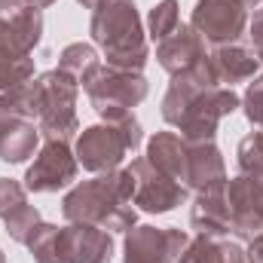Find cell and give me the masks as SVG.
<instances>
[{"instance_id":"d6986e66","label":"cell","mask_w":263,"mask_h":263,"mask_svg":"<svg viewBox=\"0 0 263 263\" xmlns=\"http://www.w3.org/2000/svg\"><path fill=\"white\" fill-rule=\"evenodd\" d=\"M28 251L34 263H77L73 260V248H70V233L67 223H40L34 230V236L28 239Z\"/></svg>"},{"instance_id":"484cf974","label":"cell","mask_w":263,"mask_h":263,"mask_svg":"<svg viewBox=\"0 0 263 263\" xmlns=\"http://www.w3.org/2000/svg\"><path fill=\"white\" fill-rule=\"evenodd\" d=\"M40 223H43V217H40V211H37L34 205H25L22 211H15L12 217L3 220L6 236H9L12 242H18V245H28V239L34 236V230H37Z\"/></svg>"},{"instance_id":"e575fe53","label":"cell","mask_w":263,"mask_h":263,"mask_svg":"<svg viewBox=\"0 0 263 263\" xmlns=\"http://www.w3.org/2000/svg\"><path fill=\"white\" fill-rule=\"evenodd\" d=\"M0 123H3V114H0Z\"/></svg>"},{"instance_id":"ffe728a7","label":"cell","mask_w":263,"mask_h":263,"mask_svg":"<svg viewBox=\"0 0 263 263\" xmlns=\"http://www.w3.org/2000/svg\"><path fill=\"white\" fill-rule=\"evenodd\" d=\"M147 159L165 172L168 178L184 184V165H187V141L178 132H156L147 141Z\"/></svg>"},{"instance_id":"ba28073f","label":"cell","mask_w":263,"mask_h":263,"mask_svg":"<svg viewBox=\"0 0 263 263\" xmlns=\"http://www.w3.org/2000/svg\"><path fill=\"white\" fill-rule=\"evenodd\" d=\"M129 172H132V181H135L132 205H138L147 214H168L187 199V187L181 181L168 178L165 172H159L147 156L132 159Z\"/></svg>"},{"instance_id":"8992f818","label":"cell","mask_w":263,"mask_h":263,"mask_svg":"<svg viewBox=\"0 0 263 263\" xmlns=\"http://www.w3.org/2000/svg\"><path fill=\"white\" fill-rule=\"evenodd\" d=\"M89 104L95 107V114L104 120V123H114L120 117L132 114L150 92V83L144 73L138 70H123V67L114 65H101L92 80L83 86Z\"/></svg>"},{"instance_id":"d4e9b609","label":"cell","mask_w":263,"mask_h":263,"mask_svg":"<svg viewBox=\"0 0 263 263\" xmlns=\"http://www.w3.org/2000/svg\"><path fill=\"white\" fill-rule=\"evenodd\" d=\"M236 159H239V175H248L263 184V132H251L239 141Z\"/></svg>"},{"instance_id":"e0dca14e","label":"cell","mask_w":263,"mask_h":263,"mask_svg":"<svg viewBox=\"0 0 263 263\" xmlns=\"http://www.w3.org/2000/svg\"><path fill=\"white\" fill-rule=\"evenodd\" d=\"M190 227L205 236H230L233 233V211L223 190L196 193V202L190 208Z\"/></svg>"},{"instance_id":"8fae6325","label":"cell","mask_w":263,"mask_h":263,"mask_svg":"<svg viewBox=\"0 0 263 263\" xmlns=\"http://www.w3.org/2000/svg\"><path fill=\"white\" fill-rule=\"evenodd\" d=\"M43 40V9L31 0H0V49L34 55Z\"/></svg>"},{"instance_id":"603a6c76","label":"cell","mask_w":263,"mask_h":263,"mask_svg":"<svg viewBox=\"0 0 263 263\" xmlns=\"http://www.w3.org/2000/svg\"><path fill=\"white\" fill-rule=\"evenodd\" d=\"M28 80H34V59L9 52V49H0V101L12 89L25 86Z\"/></svg>"},{"instance_id":"ac0fdd59","label":"cell","mask_w":263,"mask_h":263,"mask_svg":"<svg viewBox=\"0 0 263 263\" xmlns=\"http://www.w3.org/2000/svg\"><path fill=\"white\" fill-rule=\"evenodd\" d=\"M70 248L77 263H110L114 260V233L95 223H67Z\"/></svg>"},{"instance_id":"3957f363","label":"cell","mask_w":263,"mask_h":263,"mask_svg":"<svg viewBox=\"0 0 263 263\" xmlns=\"http://www.w3.org/2000/svg\"><path fill=\"white\" fill-rule=\"evenodd\" d=\"M89 34L95 46L104 52L107 65L123 67V70H144L150 62V46H147V31L138 15L135 0H107L92 12Z\"/></svg>"},{"instance_id":"1f68e13d","label":"cell","mask_w":263,"mask_h":263,"mask_svg":"<svg viewBox=\"0 0 263 263\" xmlns=\"http://www.w3.org/2000/svg\"><path fill=\"white\" fill-rule=\"evenodd\" d=\"M31 3H34L37 9H49V6H52V3H59V0H31Z\"/></svg>"},{"instance_id":"d6a6232c","label":"cell","mask_w":263,"mask_h":263,"mask_svg":"<svg viewBox=\"0 0 263 263\" xmlns=\"http://www.w3.org/2000/svg\"><path fill=\"white\" fill-rule=\"evenodd\" d=\"M242 3H245V9H257L263 0H242Z\"/></svg>"},{"instance_id":"f546056e","label":"cell","mask_w":263,"mask_h":263,"mask_svg":"<svg viewBox=\"0 0 263 263\" xmlns=\"http://www.w3.org/2000/svg\"><path fill=\"white\" fill-rule=\"evenodd\" d=\"M245 260H248V263H263V233H260V236H254V239L248 242Z\"/></svg>"},{"instance_id":"44dd1931","label":"cell","mask_w":263,"mask_h":263,"mask_svg":"<svg viewBox=\"0 0 263 263\" xmlns=\"http://www.w3.org/2000/svg\"><path fill=\"white\" fill-rule=\"evenodd\" d=\"M178 263H248V260H245V251L236 242H230L227 236L196 233V236H190V245L184 248Z\"/></svg>"},{"instance_id":"6da1fadb","label":"cell","mask_w":263,"mask_h":263,"mask_svg":"<svg viewBox=\"0 0 263 263\" xmlns=\"http://www.w3.org/2000/svg\"><path fill=\"white\" fill-rule=\"evenodd\" d=\"M242 98L214 83L208 59L199 62L193 70L172 77L162 95V120L178 129L184 141H214L217 126L223 117L236 114Z\"/></svg>"},{"instance_id":"52a82bcc","label":"cell","mask_w":263,"mask_h":263,"mask_svg":"<svg viewBox=\"0 0 263 263\" xmlns=\"http://www.w3.org/2000/svg\"><path fill=\"white\" fill-rule=\"evenodd\" d=\"M187 245H190L187 230L135 223L123 239V263H178Z\"/></svg>"},{"instance_id":"4dcf8cb0","label":"cell","mask_w":263,"mask_h":263,"mask_svg":"<svg viewBox=\"0 0 263 263\" xmlns=\"http://www.w3.org/2000/svg\"><path fill=\"white\" fill-rule=\"evenodd\" d=\"M77 3H80L83 9H92V12H95V9H98L101 3H107V0H77Z\"/></svg>"},{"instance_id":"cb8c5ba5","label":"cell","mask_w":263,"mask_h":263,"mask_svg":"<svg viewBox=\"0 0 263 263\" xmlns=\"http://www.w3.org/2000/svg\"><path fill=\"white\" fill-rule=\"evenodd\" d=\"M181 28V3L178 0H159L150 12H147V34L150 40H165Z\"/></svg>"},{"instance_id":"f1b7e54d","label":"cell","mask_w":263,"mask_h":263,"mask_svg":"<svg viewBox=\"0 0 263 263\" xmlns=\"http://www.w3.org/2000/svg\"><path fill=\"white\" fill-rule=\"evenodd\" d=\"M248 37L254 43V52H263V3L254 9V15L248 22Z\"/></svg>"},{"instance_id":"30bf717a","label":"cell","mask_w":263,"mask_h":263,"mask_svg":"<svg viewBox=\"0 0 263 263\" xmlns=\"http://www.w3.org/2000/svg\"><path fill=\"white\" fill-rule=\"evenodd\" d=\"M190 25L211 46L236 43L248 28V9L242 0H196Z\"/></svg>"},{"instance_id":"83f0119b","label":"cell","mask_w":263,"mask_h":263,"mask_svg":"<svg viewBox=\"0 0 263 263\" xmlns=\"http://www.w3.org/2000/svg\"><path fill=\"white\" fill-rule=\"evenodd\" d=\"M28 205V187L12 178H0V220L12 217Z\"/></svg>"},{"instance_id":"836d02e7","label":"cell","mask_w":263,"mask_h":263,"mask_svg":"<svg viewBox=\"0 0 263 263\" xmlns=\"http://www.w3.org/2000/svg\"><path fill=\"white\" fill-rule=\"evenodd\" d=\"M0 263H6V254H3V248H0Z\"/></svg>"},{"instance_id":"9c48e42d","label":"cell","mask_w":263,"mask_h":263,"mask_svg":"<svg viewBox=\"0 0 263 263\" xmlns=\"http://www.w3.org/2000/svg\"><path fill=\"white\" fill-rule=\"evenodd\" d=\"M80 162L67 141H43L34 162L25 172L28 193H59L77 181Z\"/></svg>"},{"instance_id":"5b68a950","label":"cell","mask_w":263,"mask_h":263,"mask_svg":"<svg viewBox=\"0 0 263 263\" xmlns=\"http://www.w3.org/2000/svg\"><path fill=\"white\" fill-rule=\"evenodd\" d=\"M34 123L46 141H70L80 135V117H77V95L80 83L65 73L62 67L43 70L34 77Z\"/></svg>"},{"instance_id":"7a4b0ae2","label":"cell","mask_w":263,"mask_h":263,"mask_svg":"<svg viewBox=\"0 0 263 263\" xmlns=\"http://www.w3.org/2000/svg\"><path fill=\"white\" fill-rule=\"evenodd\" d=\"M132 190L135 181L129 168L95 175L67 190L62 199V214L67 223H95L107 233H129L138 223Z\"/></svg>"},{"instance_id":"277c9868","label":"cell","mask_w":263,"mask_h":263,"mask_svg":"<svg viewBox=\"0 0 263 263\" xmlns=\"http://www.w3.org/2000/svg\"><path fill=\"white\" fill-rule=\"evenodd\" d=\"M144 141V129L138 123L135 114H126L114 123H95V126H86L77 135V144H73V153H77V162L92 172V175H107V172H117L123 165V159L135 153Z\"/></svg>"},{"instance_id":"9a60e30c","label":"cell","mask_w":263,"mask_h":263,"mask_svg":"<svg viewBox=\"0 0 263 263\" xmlns=\"http://www.w3.org/2000/svg\"><path fill=\"white\" fill-rule=\"evenodd\" d=\"M208 67H211L217 86L233 89L236 83H248V80L257 77L260 59H257L254 49L239 46V43H230V46H214L208 52Z\"/></svg>"},{"instance_id":"4fadbf2b","label":"cell","mask_w":263,"mask_h":263,"mask_svg":"<svg viewBox=\"0 0 263 263\" xmlns=\"http://www.w3.org/2000/svg\"><path fill=\"white\" fill-rule=\"evenodd\" d=\"M184 187L193 193H211L227 187V165L223 153L214 141H187V165H184Z\"/></svg>"},{"instance_id":"7c38bea8","label":"cell","mask_w":263,"mask_h":263,"mask_svg":"<svg viewBox=\"0 0 263 263\" xmlns=\"http://www.w3.org/2000/svg\"><path fill=\"white\" fill-rule=\"evenodd\" d=\"M230 211H233V236L242 242H251L254 236L263 233V184L248 178V175H236L233 181H227L223 187Z\"/></svg>"},{"instance_id":"7402d4cb","label":"cell","mask_w":263,"mask_h":263,"mask_svg":"<svg viewBox=\"0 0 263 263\" xmlns=\"http://www.w3.org/2000/svg\"><path fill=\"white\" fill-rule=\"evenodd\" d=\"M59 67L70 73L77 83H80V89L92 80V73L101 67V59H98V49L92 46V43H70L62 49V55H59Z\"/></svg>"},{"instance_id":"4316f807","label":"cell","mask_w":263,"mask_h":263,"mask_svg":"<svg viewBox=\"0 0 263 263\" xmlns=\"http://www.w3.org/2000/svg\"><path fill=\"white\" fill-rule=\"evenodd\" d=\"M239 107H242L245 120L257 132H263V73H257L254 80H248V89H245Z\"/></svg>"},{"instance_id":"5bb4252c","label":"cell","mask_w":263,"mask_h":263,"mask_svg":"<svg viewBox=\"0 0 263 263\" xmlns=\"http://www.w3.org/2000/svg\"><path fill=\"white\" fill-rule=\"evenodd\" d=\"M205 59H208V43L196 34L193 25H181L172 37H165V40L156 43V62L172 77L193 70Z\"/></svg>"},{"instance_id":"2e32d148","label":"cell","mask_w":263,"mask_h":263,"mask_svg":"<svg viewBox=\"0 0 263 263\" xmlns=\"http://www.w3.org/2000/svg\"><path fill=\"white\" fill-rule=\"evenodd\" d=\"M40 138L43 135L37 129V123L3 114V123H0V162H9V165L25 162L28 156H34L40 150Z\"/></svg>"}]
</instances>
